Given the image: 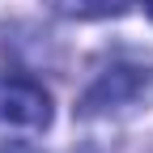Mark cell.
<instances>
[{"instance_id":"6da1fadb","label":"cell","mask_w":153,"mask_h":153,"mask_svg":"<svg viewBox=\"0 0 153 153\" xmlns=\"http://www.w3.org/2000/svg\"><path fill=\"white\" fill-rule=\"evenodd\" d=\"M153 94V72L145 64H111L98 81L89 85V94L81 98V115H111V111H128L140 98Z\"/></svg>"},{"instance_id":"7a4b0ae2","label":"cell","mask_w":153,"mask_h":153,"mask_svg":"<svg viewBox=\"0 0 153 153\" xmlns=\"http://www.w3.org/2000/svg\"><path fill=\"white\" fill-rule=\"evenodd\" d=\"M0 123L4 128H47L51 123V94L26 72H0Z\"/></svg>"},{"instance_id":"3957f363","label":"cell","mask_w":153,"mask_h":153,"mask_svg":"<svg viewBox=\"0 0 153 153\" xmlns=\"http://www.w3.org/2000/svg\"><path fill=\"white\" fill-rule=\"evenodd\" d=\"M55 9L76 13V17H106V13H119L123 0H55Z\"/></svg>"},{"instance_id":"277c9868","label":"cell","mask_w":153,"mask_h":153,"mask_svg":"<svg viewBox=\"0 0 153 153\" xmlns=\"http://www.w3.org/2000/svg\"><path fill=\"white\" fill-rule=\"evenodd\" d=\"M0 153H38V149L26 145V140H4V145H0Z\"/></svg>"},{"instance_id":"5b68a950","label":"cell","mask_w":153,"mask_h":153,"mask_svg":"<svg viewBox=\"0 0 153 153\" xmlns=\"http://www.w3.org/2000/svg\"><path fill=\"white\" fill-rule=\"evenodd\" d=\"M140 4H145V13H149V17H153V0H140Z\"/></svg>"}]
</instances>
